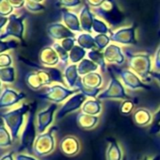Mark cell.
<instances>
[{"instance_id": "obj_50", "label": "cell", "mask_w": 160, "mask_h": 160, "mask_svg": "<svg viewBox=\"0 0 160 160\" xmlns=\"http://www.w3.org/2000/svg\"><path fill=\"white\" fill-rule=\"evenodd\" d=\"M141 160H160V155L154 156L152 159H149V158H147V157H144V158H143V159H141Z\"/></svg>"}, {"instance_id": "obj_34", "label": "cell", "mask_w": 160, "mask_h": 160, "mask_svg": "<svg viewBox=\"0 0 160 160\" xmlns=\"http://www.w3.org/2000/svg\"><path fill=\"white\" fill-rule=\"evenodd\" d=\"M94 41H95V45L97 50L102 51L105 50L110 42V37L108 34H98L97 36L94 37Z\"/></svg>"}, {"instance_id": "obj_23", "label": "cell", "mask_w": 160, "mask_h": 160, "mask_svg": "<svg viewBox=\"0 0 160 160\" xmlns=\"http://www.w3.org/2000/svg\"><path fill=\"white\" fill-rule=\"evenodd\" d=\"M81 82L89 88L92 89H100L103 84V77L102 74L98 72H91L85 76L81 77Z\"/></svg>"}, {"instance_id": "obj_27", "label": "cell", "mask_w": 160, "mask_h": 160, "mask_svg": "<svg viewBox=\"0 0 160 160\" xmlns=\"http://www.w3.org/2000/svg\"><path fill=\"white\" fill-rule=\"evenodd\" d=\"M63 21H64L66 27L72 32L73 31L77 32V31L82 30L81 25H80V21L73 13H71L70 12H63Z\"/></svg>"}, {"instance_id": "obj_40", "label": "cell", "mask_w": 160, "mask_h": 160, "mask_svg": "<svg viewBox=\"0 0 160 160\" xmlns=\"http://www.w3.org/2000/svg\"><path fill=\"white\" fill-rule=\"evenodd\" d=\"M75 42H76L75 38H67V39L62 40L61 42H60V44H61V46H62L67 52L70 53V51H71V50L73 48V46L75 45V44H74Z\"/></svg>"}, {"instance_id": "obj_42", "label": "cell", "mask_w": 160, "mask_h": 160, "mask_svg": "<svg viewBox=\"0 0 160 160\" xmlns=\"http://www.w3.org/2000/svg\"><path fill=\"white\" fill-rule=\"evenodd\" d=\"M27 8H28V10H29L31 12H39V11H42V10H45V8L41 6L40 4L32 3L31 0H28V1H27Z\"/></svg>"}, {"instance_id": "obj_25", "label": "cell", "mask_w": 160, "mask_h": 160, "mask_svg": "<svg viewBox=\"0 0 160 160\" xmlns=\"http://www.w3.org/2000/svg\"><path fill=\"white\" fill-rule=\"evenodd\" d=\"M93 20L94 18L92 16V13L88 8V5L85 6L83 10L81 11V15H80V25H81V28L88 33L92 32Z\"/></svg>"}, {"instance_id": "obj_31", "label": "cell", "mask_w": 160, "mask_h": 160, "mask_svg": "<svg viewBox=\"0 0 160 160\" xmlns=\"http://www.w3.org/2000/svg\"><path fill=\"white\" fill-rule=\"evenodd\" d=\"M87 54L88 53L86 52V49L82 48L81 46H79V45H74L73 48L69 53L70 61L72 62V64L79 63L80 61H82L85 58Z\"/></svg>"}, {"instance_id": "obj_33", "label": "cell", "mask_w": 160, "mask_h": 160, "mask_svg": "<svg viewBox=\"0 0 160 160\" xmlns=\"http://www.w3.org/2000/svg\"><path fill=\"white\" fill-rule=\"evenodd\" d=\"M0 79L2 83L12 84L15 81V69L14 67H8L0 70Z\"/></svg>"}, {"instance_id": "obj_26", "label": "cell", "mask_w": 160, "mask_h": 160, "mask_svg": "<svg viewBox=\"0 0 160 160\" xmlns=\"http://www.w3.org/2000/svg\"><path fill=\"white\" fill-rule=\"evenodd\" d=\"M99 69L98 65H96L93 61H92L89 58H84L82 61H80L77 64V70H78V73L80 76H85L91 72H97V70Z\"/></svg>"}, {"instance_id": "obj_37", "label": "cell", "mask_w": 160, "mask_h": 160, "mask_svg": "<svg viewBox=\"0 0 160 160\" xmlns=\"http://www.w3.org/2000/svg\"><path fill=\"white\" fill-rule=\"evenodd\" d=\"M134 108H135V102L132 99L124 100L122 104L121 105L120 111L123 115H129L134 110Z\"/></svg>"}, {"instance_id": "obj_7", "label": "cell", "mask_w": 160, "mask_h": 160, "mask_svg": "<svg viewBox=\"0 0 160 160\" xmlns=\"http://www.w3.org/2000/svg\"><path fill=\"white\" fill-rule=\"evenodd\" d=\"M98 100L105 99H121V100H128L130 99L129 95L125 92L124 87L120 80L111 73V77L109 80L108 86L98 95Z\"/></svg>"}, {"instance_id": "obj_47", "label": "cell", "mask_w": 160, "mask_h": 160, "mask_svg": "<svg viewBox=\"0 0 160 160\" xmlns=\"http://www.w3.org/2000/svg\"><path fill=\"white\" fill-rule=\"evenodd\" d=\"M10 1L12 4V6L16 9L21 8L25 3V0H10Z\"/></svg>"}, {"instance_id": "obj_20", "label": "cell", "mask_w": 160, "mask_h": 160, "mask_svg": "<svg viewBox=\"0 0 160 160\" xmlns=\"http://www.w3.org/2000/svg\"><path fill=\"white\" fill-rule=\"evenodd\" d=\"M25 80H26L28 87L33 91H39L42 88L45 87V84L43 82L42 78L41 77L39 72L35 70L33 72H27L25 75Z\"/></svg>"}, {"instance_id": "obj_11", "label": "cell", "mask_w": 160, "mask_h": 160, "mask_svg": "<svg viewBox=\"0 0 160 160\" xmlns=\"http://www.w3.org/2000/svg\"><path fill=\"white\" fill-rule=\"evenodd\" d=\"M57 109H58V104H51L46 109H43L37 113L36 121H37V130L39 134H42L46 132L47 128L53 123L54 116Z\"/></svg>"}, {"instance_id": "obj_9", "label": "cell", "mask_w": 160, "mask_h": 160, "mask_svg": "<svg viewBox=\"0 0 160 160\" xmlns=\"http://www.w3.org/2000/svg\"><path fill=\"white\" fill-rule=\"evenodd\" d=\"M86 98L87 97L81 92H77L76 94L71 96L64 103V105L58 109V113L56 115V119L58 121H60L61 119H63L69 113L73 112V111L79 109L80 108H82L84 103L87 101Z\"/></svg>"}, {"instance_id": "obj_43", "label": "cell", "mask_w": 160, "mask_h": 160, "mask_svg": "<svg viewBox=\"0 0 160 160\" xmlns=\"http://www.w3.org/2000/svg\"><path fill=\"white\" fill-rule=\"evenodd\" d=\"M60 3L67 7H73L80 3V0H60Z\"/></svg>"}, {"instance_id": "obj_18", "label": "cell", "mask_w": 160, "mask_h": 160, "mask_svg": "<svg viewBox=\"0 0 160 160\" xmlns=\"http://www.w3.org/2000/svg\"><path fill=\"white\" fill-rule=\"evenodd\" d=\"M75 120H76L77 125L81 129H84V130L92 129L99 122V117L98 116H92V115L85 114L83 112L77 113Z\"/></svg>"}, {"instance_id": "obj_39", "label": "cell", "mask_w": 160, "mask_h": 160, "mask_svg": "<svg viewBox=\"0 0 160 160\" xmlns=\"http://www.w3.org/2000/svg\"><path fill=\"white\" fill-rule=\"evenodd\" d=\"M12 58L9 54H1L0 56V67L1 69L3 68H8L12 67Z\"/></svg>"}, {"instance_id": "obj_48", "label": "cell", "mask_w": 160, "mask_h": 160, "mask_svg": "<svg viewBox=\"0 0 160 160\" xmlns=\"http://www.w3.org/2000/svg\"><path fill=\"white\" fill-rule=\"evenodd\" d=\"M0 160H14L13 158V152H11L9 153H6L4 155L1 156V159Z\"/></svg>"}, {"instance_id": "obj_14", "label": "cell", "mask_w": 160, "mask_h": 160, "mask_svg": "<svg viewBox=\"0 0 160 160\" xmlns=\"http://www.w3.org/2000/svg\"><path fill=\"white\" fill-rule=\"evenodd\" d=\"M59 150L66 156H73L80 150L79 140L73 136H65L59 142Z\"/></svg>"}, {"instance_id": "obj_49", "label": "cell", "mask_w": 160, "mask_h": 160, "mask_svg": "<svg viewBox=\"0 0 160 160\" xmlns=\"http://www.w3.org/2000/svg\"><path fill=\"white\" fill-rule=\"evenodd\" d=\"M151 77L155 79L156 81L158 82V84L160 85V72H152Z\"/></svg>"}, {"instance_id": "obj_19", "label": "cell", "mask_w": 160, "mask_h": 160, "mask_svg": "<svg viewBox=\"0 0 160 160\" xmlns=\"http://www.w3.org/2000/svg\"><path fill=\"white\" fill-rule=\"evenodd\" d=\"M152 113L146 109V108H138L134 113H133V121L134 123L139 127H145L152 122Z\"/></svg>"}, {"instance_id": "obj_12", "label": "cell", "mask_w": 160, "mask_h": 160, "mask_svg": "<svg viewBox=\"0 0 160 160\" xmlns=\"http://www.w3.org/2000/svg\"><path fill=\"white\" fill-rule=\"evenodd\" d=\"M110 40L121 44H136V27L123 28L115 32H110Z\"/></svg>"}, {"instance_id": "obj_4", "label": "cell", "mask_w": 160, "mask_h": 160, "mask_svg": "<svg viewBox=\"0 0 160 160\" xmlns=\"http://www.w3.org/2000/svg\"><path fill=\"white\" fill-rule=\"evenodd\" d=\"M58 130L57 126L50 128L48 131L38 134L33 147V153L38 157L46 156L52 153L56 147V140L54 133Z\"/></svg>"}, {"instance_id": "obj_29", "label": "cell", "mask_w": 160, "mask_h": 160, "mask_svg": "<svg viewBox=\"0 0 160 160\" xmlns=\"http://www.w3.org/2000/svg\"><path fill=\"white\" fill-rule=\"evenodd\" d=\"M76 42L77 45L81 46L84 49H88V50H92L94 49V47H96L95 45V41H94V37H92L90 33H82L76 37Z\"/></svg>"}, {"instance_id": "obj_3", "label": "cell", "mask_w": 160, "mask_h": 160, "mask_svg": "<svg viewBox=\"0 0 160 160\" xmlns=\"http://www.w3.org/2000/svg\"><path fill=\"white\" fill-rule=\"evenodd\" d=\"M35 104L32 105V108L29 111L28 116V120L24 126L22 135H21V141L20 146L17 149V152H24L27 151L28 152L33 153V147L35 140L37 138V125H36V113H35Z\"/></svg>"}, {"instance_id": "obj_17", "label": "cell", "mask_w": 160, "mask_h": 160, "mask_svg": "<svg viewBox=\"0 0 160 160\" xmlns=\"http://www.w3.org/2000/svg\"><path fill=\"white\" fill-rule=\"evenodd\" d=\"M104 57L107 62L115 65H122L125 60L122 48L116 44H109L105 49Z\"/></svg>"}, {"instance_id": "obj_36", "label": "cell", "mask_w": 160, "mask_h": 160, "mask_svg": "<svg viewBox=\"0 0 160 160\" xmlns=\"http://www.w3.org/2000/svg\"><path fill=\"white\" fill-rule=\"evenodd\" d=\"M92 29L98 34H108L110 33V29L108 28V26L105 24V22L94 18L93 20V25H92Z\"/></svg>"}, {"instance_id": "obj_10", "label": "cell", "mask_w": 160, "mask_h": 160, "mask_svg": "<svg viewBox=\"0 0 160 160\" xmlns=\"http://www.w3.org/2000/svg\"><path fill=\"white\" fill-rule=\"evenodd\" d=\"M10 36L24 42V17H17L16 15H12L10 17V22L6 27V30L1 33V40L3 41Z\"/></svg>"}, {"instance_id": "obj_28", "label": "cell", "mask_w": 160, "mask_h": 160, "mask_svg": "<svg viewBox=\"0 0 160 160\" xmlns=\"http://www.w3.org/2000/svg\"><path fill=\"white\" fill-rule=\"evenodd\" d=\"M88 58L89 59H91L92 61H93L96 65H98L99 69L102 72H107V64H106V59L104 57V53H102L101 51L97 50V49H92L90 50L88 52Z\"/></svg>"}, {"instance_id": "obj_30", "label": "cell", "mask_w": 160, "mask_h": 160, "mask_svg": "<svg viewBox=\"0 0 160 160\" xmlns=\"http://www.w3.org/2000/svg\"><path fill=\"white\" fill-rule=\"evenodd\" d=\"M0 145H1V148H7L12 146V137L11 132L9 131V129H7V126L5 124V122L2 121L1 124H0Z\"/></svg>"}, {"instance_id": "obj_15", "label": "cell", "mask_w": 160, "mask_h": 160, "mask_svg": "<svg viewBox=\"0 0 160 160\" xmlns=\"http://www.w3.org/2000/svg\"><path fill=\"white\" fill-rule=\"evenodd\" d=\"M59 57L52 46L43 47L39 54V61L42 66L55 67L59 63Z\"/></svg>"}, {"instance_id": "obj_24", "label": "cell", "mask_w": 160, "mask_h": 160, "mask_svg": "<svg viewBox=\"0 0 160 160\" xmlns=\"http://www.w3.org/2000/svg\"><path fill=\"white\" fill-rule=\"evenodd\" d=\"M81 112L92 116H98L102 112V105L100 100H87L81 108Z\"/></svg>"}, {"instance_id": "obj_16", "label": "cell", "mask_w": 160, "mask_h": 160, "mask_svg": "<svg viewBox=\"0 0 160 160\" xmlns=\"http://www.w3.org/2000/svg\"><path fill=\"white\" fill-rule=\"evenodd\" d=\"M47 33L50 38L54 40H64L67 38H75V34L70 30L67 27L58 24V23H54L48 26L47 28Z\"/></svg>"}, {"instance_id": "obj_51", "label": "cell", "mask_w": 160, "mask_h": 160, "mask_svg": "<svg viewBox=\"0 0 160 160\" xmlns=\"http://www.w3.org/2000/svg\"><path fill=\"white\" fill-rule=\"evenodd\" d=\"M33 1H36L37 2V1H42V0H33Z\"/></svg>"}, {"instance_id": "obj_22", "label": "cell", "mask_w": 160, "mask_h": 160, "mask_svg": "<svg viewBox=\"0 0 160 160\" xmlns=\"http://www.w3.org/2000/svg\"><path fill=\"white\" fill-rule=\"evenodd\" d=\"M107 141L108 143L106 152L107 160H122V149L118 142L113 138H108Z\"/></svg>"}, {"instance_id": "obj_1", "label": "cell", "mask_w": 160, "mask_h": 160, "mask_svg": "<svg viewBox=\"0 0 160 160\" xmlns=\"http://www.w3.org/2000/svg\"><path fill=\"white\" fill-rule=\"evenodd\" d=\"M124 54L127 58V65L129 69L140 78L150 81L152 78V61L150 55L148 53L134 54L128 50H126Z\"/></svg>"}, {"instance_id": "obj_5", "label": "cell", "mask_w": 160, "mask_h": 160, "mask_svg": "<svg viewBox=\"0 0 160 160\" xmlns=\"http://www.w3.org/2000/svg\"><path fill=\"white\" fill-rule=\"evenodd\" d=\"M77 92H80L78 89H69L61 85H53L49 86L43 92L38 94L37 96L42 100H48L53 104H58Z\"/></svg>"}, {"instance_id": "obj_35", "label": "cell", "mask_w": 160, "mask_h": 160, "mask_svg": "<svg viewBox=\"0 0 160 160\" xmlns=\"http://www.w3.org/2000/svg\"><path fill=\"white\" fill-rule=\"evenodd\" d=\"M52 47H53V48L56 50V52L58 53V57H59V59H60V61H61V63H62L63 65L67 64V63L70 61V58H69V52H67V51L61 46L60 43L55 42V43L53 44Z\"/></svg>"}, {"instance_id": "obj_44", "label": "cell", "mask_w": 160, "mask_h": 160, "mask_svg": "<svg viewBox=\"0 0 160 160\" xmlns=\"http://www.w3.org/2000/svg\"><path fill=\"white\" fill-rule=\"evenodd\" d=\"M154 67L157 71H160V45L156 50L154 57Z\"/></svg>"}, {"instance_id": "obj_21", "label": "cell", "mask_w": 160, "mask_h": 160, "mask_svg": "<svg viewBox=\"0 0 160 160\" xmlns=\"http://www.w3.org/2000/svg\"><path fill=\"white\" fill-rule=\"evenodd\" d=\"M63 76L65 78V81L69 89H75V85L79 80V76H80L78 73L77 65L76 64L68 65L64 70Z\"/></svg>"}, {"instance_id": "obj_45", "label": "cell", "mask_w": 160, "mask_h": 160, "mask_svg": "<svg viewBox=\"0 0 160 160\" xmlns=\"http://www.w3.org/2000/svg\"><path fill=\"white\" fill-rule=\"evenodd\" d=\"M15 160H37L35 157L28 155V154H24V153H19L15 156Z\"/></svg>"}, {"instance_id": "obj_8", "label": "cell", "mask_w": 160, "mask_h": 160, "mask_svg": "<svg viewBox=\"0 0 160 160\" xmlns=\"http://www.w3.org/2000/svg\"><path fill=\"white\" fill-rule=\"evenodd\" d=\"M96 13L113 26H116L123 21V15L117 7L114 0H106L98 8V10H96Z\"/></svg>"}, {"instance_id": "obj_13", "label": "cell", "mask_w": 160, "mask_h": 160, "mask_svg": "<svg viewBox=\"0 0 160 160\" xmlns=\"http://www.w3.org/2000/svg\"><path fill=\"white\" fill-rule=\"evenodd\" d=\"M26 98V94L23 92H17L15 90L11 88H5L0 96V107L6 108L17 105Z\"/></svg>"}, {"instance_id": "obj_46", "label": "cell", "mask_w": 160, "mask_h": 160, "mask_svg": "<svg viewBox=\"0 0 160 160\" xmlns=\"http://www.w3.org/2000/svg\"><path fill=\"white\" fill-rule=\"evenodd\" d=\"M106 0H87L88 4H90V6H101Z\"/></svg>"}, {"instance_id": "obj_38", "label": "cell", "mask_w": 160, "mask_h": 160, "mask_svg": "<svg viewBox=\"0 0 160 160\" xmlns=\"http://www.w3.org/2000/svg\"><path fill=\"white\" fill-rule=\"evenodd\" d=\"M159 131H160V108L153 115V119H152V125H151L150 133L151 134H156Z\"/></svg>"}, {"instance_id": "obj_32", "label": "cell", "mask_w": 160, "mask_h": 160, "mask_svg": "<svg viewBox=\"0 0 160 160\" xmlns=\"http://www.w3.org/2000/svg\"><path fill=\"white\" fill-rule=\"evenodd\" d=\"M75 89H78L79 92L83 93L86 97H92V98H97L98 95L101 93L100 89H92L89 87H86L82 82H81V78H79L75 85Z\"/></svg>"}, {"instance_id": "obj_2", "label": "cell", "mask_w": 160, "mask_h": 160, "mask_svg": "<svg viewBox=\"0 0 160 160\" xmlns=\"http://www.w3.org/2000/svg\"><path fill=\"white\" fill-rule=\"evenodd\" d=\"M31 109V105L23 104L18 108L12 109L1 115V120L5 122L7 128L12 134V137L14 139H17L24 123L25 116Z\"/></svg>"}, {"instance_id": "obj_6", "label": "cell", "mask_w": 160, "mask_h": 160, "mask_svg": "<svg viewBox=\"0 0 160 160\" xmlns=\"http://www.w3.org/2000/svg\"><path fill=\"white\" fill-rule=\"evenodd\" d=\"M109 72H113L114 73H116L121 78L122 84L130 90H138V89L150 90L151 89L148 85H146L145 83L141 81L140 77L138 74H136L133 71L129 69L112 66L111 68H109Z\"/></svg>"}, {"instance_id": "obj_41", "label": "cell", "mask_w": 160, "mask_h": 160, "mask_svg": "<svg viewBox=\"0 0 160 160\" xmlns=\"http://www.w3.org/2000/svg\"><path fill=\"white\" fill-rule=\"evenodd\" d=\"M18 43L15 41H9V42H4L1 41V54H3L5 51H9L11 49L16 48Z\"/></svg>"}]
</instances>
